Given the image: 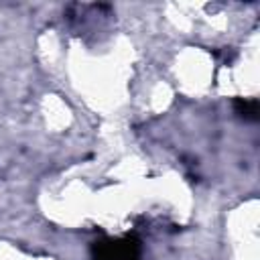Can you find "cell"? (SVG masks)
Wrapping results in <instances>:
<instances>
[{
	"label": "cell",
	"instance_id": "2",
	"mask_svg": "<svg viewBox=\"0 0 260 260\" xmlns=\"http://www.w3.org/2000/svg\"><path fill=\"white\" fill-rule=\"evenodd\" d=\"M234 112L246 122H256L260 118V104L256 98H236Z\"/></svg>",
	"mask_w": 260,
	"mask_h": 260
},
{
	"label": "cell",
	"instance_id": "1",
	"mask_svg": "<svg viewBox=\"0 0 260 260\" xmlns=\"http://www.w3.org/2000/svg\"><path fill=\"white\" fill-rule=\"evenodd\" d=\"M91 260H140V242L132 236L93 242Z\"/></svg>",
	"mask_w": 260,
	"mask_h": 260
}]
</instances>
